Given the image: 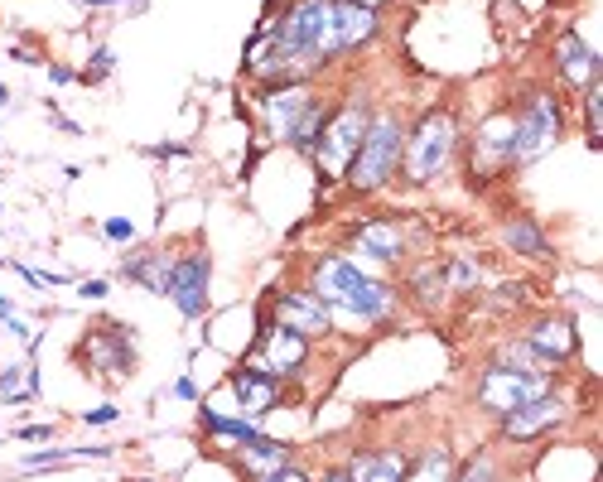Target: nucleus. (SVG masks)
<instances>
[{
  "mask_svg": "<svg viewBox=\"0 0 603 482\" xmlns=\"http://www.w3.org/2000/svg\"><path fill=\"white\" fill-rule=\"evenodd\" d=\"M309 295L324 299L329 314H348V319H362V323L391 319V304H396V295L386 290L382 280H372L367 270H357L343 256H324L314 266V290Z\"/></svg>",
  "mask_w": 603,
  "mask_h": 482,
  "instance_id": "f257e3e1",
  "label": "nucleus"
},
{
  "mask_svg": "<svg viewBox=\"0 0 603 482\" xmlns=\"http://www.w3.org/2000/svg\"><path fill=\"white\" fill-rule=\"evenodd\" d=\"M454 150H459V121L449 111H430L411 131V140L401 145V174L411 184H430L449 169Z\"/></svg>",
  "mask_w": 603,
  "mask_h": 482,
  "instance_id": "f03ea898",
  "label": "nucleus"
},
{
  "mask_svg": "<svg viewBox=\"0 0 603 482\" xmlns=\"http://www.w3.org/2000/svg\"><path fill=\"white\" fill-rule=\"evenodd\" d=\"M401 145H406V131H401V121L396 116H377L372 126H367V140H362V150L353 155L348 164V184L357 193H372V188H382L396 169H401Z\"/></svg>",
  "mask_w": 603,
  "mask_h": 482,
  "instance_id": "7ed1b4c3",
  "label": "nucleus"
},
{
  "mask_svg": "<svg viewBox=\"0 0 603 482\" xmlns=\"http://www.w3.org/2000/svg\"><path fill=\"white\" fill-rule=\"evenodd\" d=\"M560 102L550 92H536L526 111L512 121V164H536L541 155H550L560 145Z\"/></svg>",
  "mask_w": 603,
  "mask_h": 482,
  "instance_id": "20e7f679",
  "label": "nucleus"
},
{
  "mask_svg": "<svg viewBox=\"0 0 603 482\" xmlns=\"http://www.w3.org/2000/svg\"><path fill=\"white\" fill-rule=\"evenodd\" d=\"M541 396H550L546 376L517 372V367H502V362H493L488 372L478 376V391H473V401L483 405V410H493V415H512V410L541 401Z\"/></svg>",
  "mask_w": 603,
  "mask_h": 482,
  "instance_id": "39448f33",
  "label": "nucleus"
},
{
  "mask_svg": "<svg viewBox=\"0 0 603 482\" xmlns=\"http://www.w3.org/2000/svg\"><path fill=\"white\" fill-rule=\"evenodd\" d=\"M367 126H372V111L362 107V102H348L343 111H333L329 121H324L319 145H314L324 174H348L353 155L362 150V140H367Z\"/></svg>",
  "mask_w": 603,
  "mask_h": 482,
  "instance_id": "423d86ee",
  "label": "nucleus"
},
{
  "mask_svg": "<svg viewBox=\"0 0 603 482\" xmlns=\"http://www.w3.org/2000/svg\"><path fill=\"white\" fill-rule=\"evenodd\" d=\"M304 362H309V338L280 328V323H271V328L261 333V343L251 348V367L275 376V381H280V376H300Z\"/></svg>",
  "mask_w": 603,
  "mask_h": 482,
  "instance_id": "0eeeda50",
  "label": "nucleus"
},
{
  "mask_svg": "<svg viewBox=\"0 0 603 482\" xmlns=\"http://www.w3.org/2000/svg\"><path fill=\"white\" fill-rule=\"evenodd\" d=\"M208 275H213V261H208L203 251L179 256V261L169 266V290L165 295L179 304L184 319H203V309H208Z\"/></svg>",
  "mask_w": 603,
  "mask_h": 482,
  "instance_id": "6e6552de",
  "label": "nucleus"
},
{
  "mask_svg": "<svg viewBox=\"0 0 603 482\" xmlns=\"http://www.w3.org/2000/svg\"><path fill=\"white\" fill-rule=\"evenodd\" d=\"M83 357H87V367L97 376H107V381H121V376L136 372V343H131L126 328H97V333H87Z\"/></svg>",
  "mask_w": 603,
  "mask_h": 482,
  "instance_id": "1a4fd4ad",
  "label": "nucleus"
},
{
  "mask_svg": "<svg viewBox=\"0 0 603 482\" xmlns=\"http://www.w3.org/2000/svg\"><path fill=\"white\" fill-rule=\"evenodd\" d=\"M275 323L290 328V333H300V338H319V333H329L333 314L324 309L319 295H309V290H285V295L275 299Z\"/></svg>",
  "mask_w": 603,
  "mask_h": 482,
  "instance_id": "9d476101",
  "label": "nucleus"
},
{
  "mask_svg": "<svg viewBox=\"0 0 603 482\" xmlns=\"http://www.w3.org/2000/svg\"><path fill=\"white\" fill-rule=\"evenodd\" d=\"M526 348L541 357V367H560L575 357V323L565 314H541V319L526 328Z\"/></svg>",
  "mask_w": 603,
  "mask_h": 482,
  "instance_id": "9b49d317",
  "label": "nucleus"
},
{
  "mask_svg": "<svg viewBox=\"0 0 603 482\" xmlns=\"http://www.w3.org/2000/svg\"><path fill=\"white\" fill-rule=\"evenodd\" d=\"M560 420H565V401H560V396H541V401L502 415V439H507V444H531V439H541V434H546L550 425H560Z\"/></svg>",
  "mask_w": 603,
  "mask_h": 482,
  "instance_id": "f8f14e48",
  "label": "nucleus"
},
{
  "mask_svg": "<svg viewBox=\"0 0 603 482\" xmlns=\"http://www.w3.org/2000/svg\"><path fill=\"white\" fill-rule=\"evenodd\" d=\"M314 102V92L304 87V82H285V87H271L266 97H261V111H266V126H271L280 140H290L295 126L304 121V111Z\"/></svg>",
  "mask_w": 603,
  "mask_h": 482,
  "instance_id": "ddd939ff",
  "label": "nucleus"
},
{
  "mask_svg": "<svg viewBox=\"0 0 603 482\" xmlns=\"http://www.w3.org/2000/svg\"><path fill=\"white\" fill-rule=\"evenodd\" d=\"M512 164V116H488L473 140V174H497Z\"/></svg>",
  "mask_w": 603,
  "mask_h": 482,
  "instance_id": "4468645a",
  "label": "nucleus"
},
{
  "mask_svg": "<svg viewBox=\"0 0 603 482\" xmlns=\"http://www.w3.org/2000/svg\"><path fill=\"white\" fill-rule=\"evenodd\" d=\"M555 68H560V78H565L570 92H584V87L599 82V54H594L579 34H565V39L555 44Z\"/></svg>",
  "mask_w": 603,
  "mask_h": 482,
  "instance_id": "2eb2a0df",
  "label": "nucleus"
},
{
  "mask_svg": "<svg viewBox=\"0 0 603 482\" xmlns=\"http://www.w3.org/2000/svg\"><path fill=\"white\" fill-rule=\"evenodd\" d=\"M372 34H377V10L353 5V0H338V5H333V39H338V54H357Z\"/></svg>",
  "mask_w": 603,
  "mask_h": 482,
  "instance_id": "dca6fc26",
  "label": "nucleus"
},
{
  "mask_svg": "<svg viewBox=\"0 0 603 482\" xmlns=\"http://www.w3.org/2000/svg\"><path fill=\"white\" fill-rule=\"evenodd\" d=\"M353 241H357V251H362L367 261H377V266H396V261L406 256V246H411L396 222H362Z\"/></svg>",
  "mask_w": 603,
  "mask_h": 482,
  "instance_id": "f3484780",
  "label": "nucleus"
},
{
  "mask_svg": "<svg viewBox=\"0 0 603 482\" xmlns=\"http://www.w3.org/2000/svg\"><path fill=\"white\" fill-rule=\"evenodd\" d=\"M232 396H237V405H242L247 415H266V410L280 405V381L266 372H256V367H247V372L232 376Z\"/></svg>",
  "mask_w": 603,
  "mask_h": 482,
  "instance_id": "a211bd4d",
  "label": "nucleus"
},
{
  "mask_svg": "<svg viewBox=\"0 0 603 482\" xmlns=\"http://www.w3.org/2000/svg\"><path fill=\"white\" fill-rule=\"evenodd\" d=\"M411 473V463L406 454H396V449H382V454H357L348 463V482H406Z\"/></svg>",
  "mask_w": 603,
  "mask_h": 482,
  "instance_id": "6ab92c4d",
  "label": "nucleus"
},
{
  "mask_svg": "<svg viewBox=\"0 0 603 482\" xmlns=\"http://www.w3.org/2000/svg\"><path fill=\"white\" fill-rule=\"evenodd\" d=\"M169 256H160V251H136V256H126V266H121V275L126 280H136V285H145L150 295H165L169 290Z\"/></svg>",
  "mask_w": 603,
  "mask_h": 482,
  "instance_id": "aec40b11",
  "label": "nucleus"
},
{
  "mask_svg": "<svg viewBox=\"0 0 603 482\" xmlns=\"http://www.w3.org/2000/svg\"><path fill=\"white\" fill-rule=\"evenodd\" d=\"M290 454H285V444H275V439H256V444H242V468L251 473V482H266L275 468H285Z\"/></svg>",
  "mask_w": 603,
  "mask_h": 482,
  "instance_id": "412c9836",
  "label": "nucleus"
},
{
  "mask_svg": "<svg viewBox=\"0 0 603 482\" xmlns=\"http://www.w3.org/2000/svg\"><path fill=\"white\" fill-rule=\"evenodd\" d=\"M203 429L218 434V439H232V444H256V439H266L251 420H227V415H218V410H203Z\"/></svg>",
  "mask_w": 603,
  "mask_h": 482,
  "instance_id": "4be33fe9",
  "label": "nucleus"
},
{
  "mask_svg": "<svg viewBox=\"0 0 603 482\" xmlns=\"http://www.w3.org/2000/svg\"><path fill=\"white\" fill-rule=\"evenodd\" d=\"M507 246L517 251V256H550V246H546V237H541V227L536 222H526V217H517V222H507Z\"/></svg>",
  "mask_w": 603,
  "mask_h": 482,
  "instance_id": "5701e85b",
  "label": "nucleus"
},
{
  "mask_svg": "<svg viewBox=\"0 0 603 482\" xmlns=\"http://www.w3.org/2000/svg\"><path fill=\"white\" fill-rule=\"evenodd\" d=\"M324 121H329V111H324V102L314 97L309 111H304V121L295 126V135H290V145H295V150H314V145H319V131H324Z\"/></svg>",
  "mask_w": 603,
  "mask_h": 482,
  "instance_id": "b1692460",
  "label": "nucleus"
},
{
  "mask_svg": "<svg viewBox=\"0 0 603 482\" xmlns=\"http://www.w3.org/2000/svg\"><path fill=\"white\" fill-rule=\"evenodd\" d=\"M406 482H454V458L444 454V449H430V454L420 458V468L406 473Z\"/></svg>",
  "mask_w": 603,
  "mask_h": 482,
  "instance_id": "393cba45",
  "label": "nucleus"
},
{
  "mask_svg": "<svg viewBox=\"0 0 603 482\" xmlns=\"http://www.w3.org/2000/svg\"><path fill=\"white\" fill-rule=\"evenodd\" d=\"M411 290H415V295H420V299H425V304H430V309H435V304H439V295H444V290H449V285H444V270H435V266L415 270Z\"/></svg>",
  "mask_w": 603,
  "mask_h": 482,
  "instance_id": "a878e982",
  "label": "nucleus"
},
{
  "mask_svg": "<svg viewBox=\"0 0 603 482\" xmlns=\"http://www.w3.org/2000/svg\"><path fill=\"white\" fill-rule=\"evenodd\" d=\"M454 482H497V463L488 454H478L464 473H454Z\"/></svg>",
  "mask_w": 603,
  "mask_h": 482,
  "instance_id": "bb28decb",
  "label": "nucleus"
},
{
  "mask_svg": "<svg viewBox=\"0 0 603 482\" xmlns=\"http://www.w3.org/2000/svg\"><path fill=\"white\" fill-rule=\"evenodd\" d=\"M10 439H20V444H44V439H54V425H25V429H15Z\"/></svg>",
  "mask_w": 603,
  "mask_h": 482,
  "instance_id": "cd10ccee",
  "label": "nucleus"
},
{
  "mask_svg": "<svg viewBox=\"0 0 603 482\" xmlns=\"http://www.w3.org/2000/svg\"><path fill=\"white\" fill-rule=\"evenodd\" d=\"M102 232H107L111 241H131V237H136V227H131L126 217H107V227H102Z\"/></svg>",
  "mask_w": 603,
  "mask_h": 482,
  "instance_id": "c85d7f7f",
  "label": "nucleus"
},
{
  "mask_svg": "<svg viewBox=\"0 0 603 482\" xmlns=\"http://www.w3.org/2000/svg\"><path fill=\"white\" fill-rule=\"evenodd\" d=\"M266 482H314V478H309L304 468H295V463H285V468H275Z\"/></svg>",
  "mask_w": 603,
  "mask_h": 482,
  "instance_id": "c756f323",
  "label": "nucleus"
},
{
  "mask_svg": "<svg viewBox=\"0 0 603 482\" xmlns=\"http://www.w3.org/2000/svg\"><path fill=\"white\" fill-rule=\"evenodd\" d=\"M83 420L87 425H111V420H116V405H97V410H87Z\"/></svg>",
  "mask_w": 603,
  "mask_h": 482,
  "instance_id": "7c9ffc66",
  "label": "nucleus"
},
{
  "mask_svg": "<svg viewBox=\"0 0 603 482\" xmlns=\"http://www.w3.org/2000/svg\"><path fill=\"white\" fill-rule=\"evenodd\" d=\"M169 396H179V401H198V386H193L189 376H179V381H174V391H169Z\"/></svg>",
  "mask_w": 603,
  "mask_h": 482,
  "instance_id": "2f4dec72",
  "label": "nucleus"
},
{
  "mask_svg": "<svg viewBox=\"0 0 603 482\" xmlns=\"http://www.w3.org/2000/svg\"><path fill=\"white\" fill-rule=\"evenodd\" d=\"M107 290H111L107 280H87V285H83V299H102Z\"/></svg>",
  "mask_w": 603,
  "mask_h": 482,
  "instance_id": "473e14b6",
  "label": "nucleus"
},
{
  "mask_svg": "<svg viewBox=\"0 0 603 482\" xmlns=\"http://www.w3.org/2000/svg\"><path fill=\"white\" fill-rule=\"evenodd\" d=\"M5 328H10V333H15V338H29V323L20 319V314H10V319H5Z\"/></svg>",
  "mask_w": 603,
  "mask_h": 482,
  "instance_id": "72a5a7b5",
  "label": "nucleus"
},
{
  "mask_svg": "<svg viewBox=\"0 0 603 482\" xmlns=\"http://www.w3.org/2000/svg\"><path fill=\"white\" fill-rule=\"evenodd\" d=\"M10 314H15V304H10V299H0V319H10Z\"/></svg>",
  "mask_w": 603,
  "mask_h": 482,
  "instance_id": "f704fd0d",
  "label": "nucleus"
},
{
  "mask_svg": "<svg viewBox=\"0 0 603 482\" xmlns=\"http://www.w3.org/2000/svg\"><path fill=\"white\" fill-rule=\"evenodd\" d=\"M353 5H367V10H382L386 0H353Z\"/></svg>",
  "mask_w": 603,
  "mask_h": 482,
  "instance_id": "c9c22d12",
  "label": "nucleus"
},
{
  "mask_svg": "<svg viewBox=\"0 0 603 482\" xmlns=\"http://www.w3.org/2000/svg\"><path fill=\"white\" fill-rule=\"evenodd\" d=\"M324 482H348V473H324Z\"/></svg>",
  "mask_w": 603,
  "mask_h": 482,
  "instance_id": "e433bc0d",
  "label": "nucleus"
},
{
  "mask_svg": "<svg viewBox=\"0 0 603 482\" xmlns=\"http://www.w3.org/2000/svg\"><path fill=\"white\" fill-rule=\"evenodd\" d=\"M5 102H10V87H0V107H5Z\"/></svg>",
  "mask_w": 603,
  "mask_h": 482,
  "instance_id": "4c0bfd02",
  "label": "nucleus"
},
{
  "mask_svg": "<svg viewBox=\"0 0 603 482\" xmlns=\"http://www.w3.org/2000/svg\"><path fill=\"white\" fill-rule=\"evenodd\" d=\"M136 482H145V478H136Z\"/></svg>",
  "mask_w": 603,
  "mask_h": 482,
  "instance_id": "58836bf2",
  "label": "nucleus"
}]
</instances>
